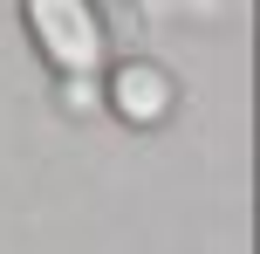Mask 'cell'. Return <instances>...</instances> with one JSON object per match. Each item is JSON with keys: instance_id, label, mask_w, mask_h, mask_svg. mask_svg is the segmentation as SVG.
<instances>
[{"instance_id": "obj_1", "label": "cell", "mask_w": 260, "mask_h": 254, "mask_svg": "<svg viewBox=\"0 0 260 254\" xmlns=\"http://www.w3.org/2000/svg\"><path fill=\"white\" fill-rule=\"evenodd\" d=\"M21 21L55 76H103L110 27L96 14V0H21Z\"/></svg>"}, {"instance_id": "obj_2", "label": "cell", "mask_w": 260, "mask_h": 254, "mask_svg": "<svg viewBox=\"0 0 260 254\" xmlns=\"http://www.w3.org/2000/svg\"><path fill=\"white\" fill-rule=\"evenodd\" d=\"M103 110H117L130 131H157V124H171V110H178V82H171L157 62L130 55V62L110 69V82H103Z\"/></svg>"}, {"instance_id": "obj_3", "label": "cell", "mask_w": 260, "mask_h": 254, "mask_svg": "<svg viewBox=\"0 0 260 254\" xmlns=\"http://www.w3.org/2000/svg\"><path fill=\"white\" fill-rule=\"evenodd\" d=\"M62 110L69 117H96L103 110V76H62Z\"/></svg>"}]
</instances>
